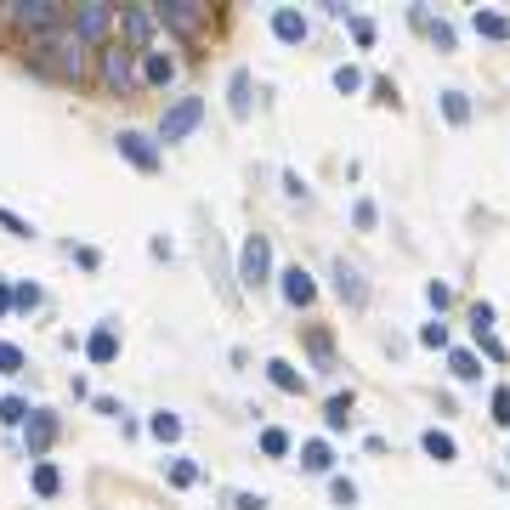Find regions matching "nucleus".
Here are the masks:
<instances>
[{
	"instance_id": "f257e3e1",
	"label": "nucleus",
	"mask_w": 510,
	"mask_h": 510,
	"mask_svg": "<svg viewBox=\"0 0 510 510\" xmlns=\"http://www.w3.org/2000/svg\"><path fill=\"white\" fill-rule=\"evenodd\" d=\"M29 69L52 74V80H85V40L69 24L52 29V34H34L29 40Z\"/></svg>"
},
{
	"instance_id": "f03ea898",
	"label": "nucleus",
	"mask_w": 510,
	"mask_h": 510,
	"mask_svg": "<svg viewBox=\"0 0 510 510\" xmlns=\"http://www.w3.org/2000/svg\"><path fill=\"white\" fill-rule=\"evenodd\" d=\"M97 74H102V85H109V91H137V52L131 46H119V40H102V52H97Z\"/></svg>"
},
{
	"instance_id": "7ed1b4c3",
	"label": "nucleus",
	"mask_w": 510,
	"mask_h": 510,
	"mask_svg": "<svg viewBox=\"0 0 510 510\" xmlns=\"http://www.w3.org/2000/svg\"><path fill=\"white\" fill-rule=\"evenodd\" d=\"M12 24L24 29L29 40L52 34V29H62V6H57V0H12Z\"/></svg>"
},
{
	"instance_id": "20e7f679",
	"label": "nucleus",
	"mask_w": 510,
	"mask_h": 510,
	"mask_svg": "<svg viewBox=\"0 0 510 510\" xmlns=\"http://www.w3.org/2000/svg\"><path fill=\"white\" fill-rule=\"evenodd\" d=\"M267 272H272V244H267V232H250V239H244V255H239V279H244V289H261Z\"/></svg>"
},
{
	"instance_id": "39448f33",
	"label": "nucleus",
	"mask_w": 510,
	"mask_h": 510,
	"mask_svg": "<svg viewBox=\"0 0 510 510\" xmlns=\"http://www.w3.org/2000/svg\"><path fill=\"white\" fill-rule=\"evenodd\" d=\"M199 119H204V102H199V97H176V102L165 109V119H159V142H182Z\"/></svg>"
},
{
	"instance_id": "423d86ee",
	"label": "nucleus",
	"mask_w": 510,
	"mask_h": 510,
	"mask_svg": "<svg viewBox=\"0 0 510 510\" xmlns=\"http://www.w3.org/2000/svg\"><path fill=\"white\" fill-rule=\"evenodd\" d=\"M109 24H114V6H102V0H91V6H80L74 12V34L85 40V46H91V40H102V34H109Z\"/></svg>"
},
{
	"instance_id": "0eeeda50",
	"label": "nucleus",
	"mask_w": 510,
	"mask_h": 510,
	"mask_svg": "<svg viewBox=\"0 0 510 510\" xmlns=\"http://www.w3.org/2000/svg\"><path fill=\"white\" fill-rule=\"evenodd\" d=\"M154 12H159V24L176 29V34H194L204 24V6H194V0H165V6H154Z\"/></svg>"
},
{
	"instance_id": "6e6552de",
	"label": "nucleus",
	"mask_w": 510,
	"mask_h": 510,
	"mask_svg": "<svg viewBox=\"0 0 510 510\" xmlns=\"http://www.w3.org/2000/svg\"><path fill=\"white\" fill-rule=\"evenodd\" d=\"M114 142H119V154L131 159L137 170H159V147H154V137H142V131H119Z\"/></svg>"
},
{
	"instance_id": "1a4fd4ad",
	"label": "nucleus",
	"mask_w": 510,
	"mask_h": 510,
	"mask_svg": "<svg viewBox=\"0 0 510 510\" xmlns=\"http://www.w3.org/2000/svg\"><path fill=\"white\" fill-rule=\"evenodd\" d=\"M335 289H340L346 307H369V284H364V272H357L352 261H335Z\"/></svg>"
},
{
	"instance_id": "9d476101",
	"label": "nucleus",
	"mask_w": 510,
	"mask_h": 510,
	"mask_svg": "<svg viewBox=\"0 0 510 510\" xmlns=\"http://www.w3.org/2000/svg\"><path fill=\"white\" fill-rule=\"evenodd\" d=\"M154 29H159L154 6H131V12H125V40H131V52H142L147 40H154Z\"/></svg>"
},
{
	"instance_id": "9b49d317",
	"label": "nucleus",
	"mask_w": 510,
	"mask_h": 510,
	"mask_svg": "<svg viewBox=\"0 0 510 510\" xmlns=\"http://www.w3.org/2000/svg\"><path fill=\"white\" fill-rule=\"evenodd\" d=\"M52 442H57V414L34 409V414H29V459H46Z\"/></svg>"
},
{
	"instance_id": "f8f14e48",
	"label": "nucleus",
	"mask_w": 510,
	"mask_h": 510,
	"mask_svg": "<svg viewBox=\"0 0 510 510\" xmlns=\"http://www.w3.org/2000/svg\"><path fill=\"white\" fill-rule=\"evenodd\" d=\"M279 289H284V301H289V307H312V301H317V284H312V272H307V267H289Z\"/></svg>"
},
{
	"instance_id": "ddd939ff",
	"label": "nucleus",
	"mask_w": 510,
	"mask_h": 510,
	"mask_svg": "<svg viewBox=\"0 0 510 510\" xmlns=\"http://www.w3.org/2000/svg\"><path fill=\"white\" fill-rule=\"evenodd\" d=\"M272 34H279L284 46H301V40H307L312 29H307V17L295 12V6H279V12H272Z\"/></svg>"
},
{
	"instance_id": "4468645a",
	"label": "nucleus",
	"mask_w": 510,
	"mask_h": 510,
	"mask_svg": "<svg viewBox=\"0 0 510 510\" xmlns=\"http://www.w3.org/2000/svg\"><path fill=\"white\" fill-rule=\"evenodd\" d=\"M85 357H91V364H114V357H119L114 324H97V329H91V340H85Z\"/></svg>"
},
{
	"instance_id": "2eb2a0df",
	"label": "nucleus",
	"mask_w": 510,
	"mask_h": 510,
	"mask_svg": "<svg viewBox=\"0 0 510 510\" xmlns=\"http://www.w3.org/2000/svg\"><path fill=\"white\" fill-rule=\"evenodd\" d=\"M137 74H142L147 85H170V80H176V57H165V52H142Z\"/></svg>"
},
{
	"instance_id": "dca6fc26",
	"label": "nucleus",
	"mask_w": 510,
	"mask_h": 510,
	"mask_svg": "<svg viewBox=\"0 0 510 510\" xmlns=\"http://www.w3.org/2000/svg\"><path fill=\"white\" fill-rule=\"evenodd\" d=\"M267 380H272L279 392H289V397H301V392H307V374L295 369V364H284V357H272V364H267Z\"/></svg>"
},
{
	"instance_id": "f3484780",
	"label": "nucleus",
	"mask_w": 510,
	"mask_h": 510,
	"mask_svg": "<svg viewBox=\"0 0 510 510\" xmlns=\"http://www.w3.org/2000/svg\"><path fill=\"white\" fill-rule=\"evenodd\" d=\"M420 449H425V454H431L437 465H454V459H459V442H454L449 431H437V425H431V431H425V437H420Z\"/></svg>"
},
{
	"instance_id": "a211bd4d",
	"label": "nucleus",
	"mask_w": 510,
	"mask_h": 510,
	"mask_svg": "<svg viewBox=\"0 0 510 510\" xmlns=\"http://www.w3.org/2000/svg\"><path fill=\"white\" fill-rule=\"evenodd\" d=\"M329 465H335V454H329V442H301V471H312V477H329Z\"/></svg>"
},
{
	"instance_id": "6ab92c4d",
	"label": "nucleus",
	"mask_w": 510,
	"mask_h": 510,
	"mask_svg": "<svg viewBox=\"0 0 510 510\" xmlns=\"http://www.w3.org/2000/svg\"><path fill=\"white\" fill-rule=\"evenodd\" d=\"M324 425H329V431H346V425H352V392H335V397H329Z\"/></svg>"
},
{
	"instance_id": "aec40b11",
	"label": "nucleus",
	"mask_w": 510,
	"mask_h": 510,
	"mask_svg": "<svg viewBox=\"0 0 510 510\" xmlns=\"http://www.w3.org/2000/svg\"><path fill=\"white\" fill-rule=\"evenodd\" d=\"M471 24H477L482 40H510V17H505V12H477Z\"/></svg>"
},
{
	"instance_id": "412c9836",
	"label": "nucleus",
	"mask_w": 510,
	"mask_h": 510,
	"mask_svg": "<svg viewBox=\"0 0 510 510\" xmlns=\"http://www.w3.org/2000/svg\"><path fill=\"white\" fill-rule=\"evenodd\" d=\"M57 487H62V477H57V465H52V459H34V494H40V499H52Z\"/></svg>"
},
{
	"instance_id": "4be33fe9",
	"label": "nucleus",
	"mask_w": 510,
	"mask_h": 510,
	"mask_svg": "<svg viewBox=\"0 0 510 510\" xmlns=\"http://www.w3.org/2000/svg\"><path fill=\"white\" fill-rule=\"evenodd\" d=\"M442 114H449V125H465V119H471V97H465V91H442Z\"/></svg>"
},
{
	"instance_id": "5701e85b",
	"label": "nucleus",
	"mask_w": 510,
	"mask_h": 510,
	"mask_svg": "<svg viewBox=\"0 0 510 510\" xmlns=\"http://www.w3.org/2000/svg\"><path fill=\"white\" fill-rule=\"evenodd\" d=\"M147 431H154L159 442H176V437H182V420H176V414H165V409H159L154 420H147Z\"/></svg>"
},
{
	"instance_id": "b1692460",
	"label": "nucleus",
	"mask_w": 510,
	"mask_h": 510,
	"mask_svg": "<svg viewBox=\"0 0 510 510\" xmlns=\"http://www.w3.org/2000/svg\"><path fill=\"white\" fill-rule=\"evenodd\" d=\"M261 454H267V459H284V454H289V431L267 425V431H261Z\"/></svg>"
},
{
	"instance_id": "393cba45",
	"label": "nucleus",
	"mask_w": 510,
	"mask_h": 510,
	"mask_svg": "<svg viewBox=\"0 0 510 510\" xmlns=\"http://www.w3.org/2000/svg\"><path fill=\"white\" fill-rule=\"evenodd\" d=\"M24 346H12V340H0V374H24Z\"/></svg>"
},
{
	"instance_id": "a878e982",
	"label": "nucleus",
	"mask_w": 510,
	"mask_h": 510,
	"mask_svg": "<svg viewBox=\"0 0 510 510\" xmlns=\"http://www.w3.org/2000/svg\"><path fill=\"white\" fill-rule=\"evenodd\" d=\"M34 409H29V402L24 397H0V420H6V425H24Z\"/></svg>"
},
{
	"instance_id": "bb28decb",
	"label": "nucleus",
	"mask_w": 510,
	"mask_h": 510,
	"mask_svg": "<svg viewBox=\"0 0 510 510\" xmlns=\"http://www.w3.org/2000/svg\"><path fill=\"white\" fill-rule=\"evenodd\" d=\"M232 114H239V119L250 114V74H244V69L232 74Z\"/></svg>"
},
{
	"instance_id": "cd10ccee",
	"label": "nucleus",
	"mask_w": 510,
	"mask_h": 510,
	"mask_svg": "<svg viewBox=\"0 0 510 510\" xmlns=\"http://www.w3.org/2000/svg\"><path fill=\"white\" fill-rule=\"evenodd\" d=\"M449 369H454V380H482V369H477V357H471V352H454V357H449Z\"/></svg>"
},
{
	"instance_id": "c85d7f7f",
	"label": "nucleus",
	"mask_w": 510,
	"mask_h": 510,
	"mask_svg": "<svg viewBox=\"0 0 510 510\" xmlns=\"http://www.w3.org/2000/svg\"><path fill=\"white\" fill-rule=\"evenodd\" d=\"M40 301H46V295H40L34 284H17V289H12V307H17V312H34Z\"/></svg>"
},
{
	"instance_id": "c756f323",
	"label": "nucleus",
	"mask_w": 510,
	"mask_h": 510,
	"mask_svg": "<svg viewBox=\"0 0 510 510\" xmlns=\"http://www.w3.org/2000/svg\"><path fill=\"white\" fill-rule=\"evenodd\" d=\"M329 499H335V505H346V510H352V505H357V487H352L346 477H329Z\"/></svg>"
},
{
	"instance_id": "7c9ffc66",
	"label": "nucleus",
	"mask_w": 510,
	"mask_h": 510,
	"mask_svg": "<svg viewBox=\"0 0 510 510\" xmlns=\"http://www.w3.org/2000/svg\"><path fill=\"white\" fill-rule=\"evenodd\" d=\"M0 227H6V232H12V239H34V227H29L24 216H12V210H6V204H0Z\"/></svg>"
},
{
	"instance_id": "2f4dec72",
	"label": "nucleus",
	"mask_w": 510,
	"mask_h": 510,
	"mask_svg": "<svg viewBox=\"0 0 510 510\" xmlns=\"http://www.w3.org/2000/svg\"><path fill=\"white\" fill-rule=\"evenodd\" d=\"M170 482H176V487H194L199 482V465L194 459H176V465H170Z\"/></svg>"
},
{
	"instance_id": "473e14b6",
	"label": "nucleus",
	"mask_w": 510,
	"mask_h": 510,
	"mask_svg": "<svg viewBox=\"0 0 510 510\" xmlns=\"http://www.w3.org/2000/svg\"><path fill=\"white\" fill-rule=\"evenodd\" d=\"M471 329H477V335H494V307H487V301L471 307Z\"/></svg>"
},
{
	"instance_id": "72a5a7b5",
	"label": "nucleus",
	"mask_w": 510,
	"mask_h": 510,
	"mask_svg": "<svg viewBox=\"0 0 510 510\" xmlns=\"http://www.w3.org/2000/svg\"><path fill=\"white\" fill-rule=\"evenodd\" d=\"M335 85H340V91H364V74H357L352 62H340V69H335Z\"/></svg>"
},
{
	"instance_id": "f704fd0d",
	"label": "nucleus",
	"mask_w": 510,
	"mask_h": 510,
	"mask_svg": "<svg viewBox=\"0 0 510 510\" xmlns=\"http://www.w3.org/2000/svg\"><path fill=\"white\" fill-rule=\"evenodd\" d=\"M420 346L442 352V346H449V329H442V324H425V329H420Z\"/></svg>"
},
{
	"instance_id": "c9c22d12",
	"label": "nucleus",
	"mask_w": 510,
	"mask_h": 510,
	"mask_svg": "<svg viewBox=\"0 0 510 510\" xmlns=\"http://www.w3.org/2000/svg\"><path fill=\"white\" fill-rule=\"evenodd\" d=\"M494 425H510V386H494Z\"/></svg>"
},
{
	"instance_id": "e433bc0d",
	"label": "nucleus",
	"mask_w": 510,
	"mask_h": 510,
	"mask_svg": "<svg viewBox=\"0 0 510 510\" xmlns=\"http://www.w3.org/2000/svg\"><path fill=\"white\" fill-rule=\"evenodd\" d=\"M352 222H357V227H374V222H380V210H374L369 199H357V204H352Z\"/></svg>"
},
{
	"instance_id": "4c0bfd02",
	"label": "nucleus",
	"mask_w": 510,
	"mask_h": 510,
	"mask_svg": "<svg viewBox=\"0 0 510 510\" xmlns=\"http://www.w3.org/2000/svg\"><path fill=\"white\" fill-rule=\"evenodd\" d=\"M352 34H357V46H374V24H369V17H352Z\"/></svg>"
},
{
	"instance_id": "58836bf2",
	"label": "nucleus",
	"mask_w": 510,
	"mask_h": 510,
	"mask_svg": "<svg viewBox=\"0 0 510 510\" xmlns=\"http://www.w3.org/2000/svg\"><path fill=\"white\" fill-rule=\"evenodd\" d=\"M477 346H482L487 357H494V364H505V346H499V340H494V335H477Z\"/></svg>"
},
{
	"instance_id": "ea45409f",
	"label": "nucleus",
	"mask_w": 510,
	"mask_h": 510,
	"mask_svg": "<svg viewBox=\"0 0 510 510\" xmlns=\"http://www.w3.org/2000/svg\"><path fill=\"white\" fill-rule=\"evenodd\" d=\"M425 295H431V307H437V312H442V307H449V301H454V289H449V284H431V289H425Z\"/></svg>"
},
{
	"instance_id": "a19ab883",
	"label": "nucleus",
	"mask_w": 510,
	"mask_h": 510,
	"mask_svg": "<svg viewBox=\"0 0 510 510\" xmlns=\"http://www.w3.org/2000/svg\"><path fill=\"white\" fill-rule=\"evenodd\" d=\"M312 352H317V364H329V335L324 329H312Z\"/></svg>"
},
{
	"instance_id": "79ce46f5",
	"label": "nucleus",
	"mask_w": 510,
	"mask_h": 510,
	"mask_svg": "<svg viewBox=\"0 0 510 510\" xmlns=\"http://www.w3.org/2000/svg\"><path fill=\"white\" fill-rule=\"evenodd\" d=\"M232 510H267V499L261 494H239V499H232Z\"/></svg>"
},
{
	"instance_id": "37998d69",
	"label": "nucleus",
	"mask_w": 510,
	"mask_h": 510,
	"mask_svg": "<svg viewBox=\"0 0 510 510\" xmlns=\"http://www.w3.org/2000/svg\"><path fill=\"white\" fill-rule=\"evenodd\" d=\"M6 312H12V284L0 279V317H6Z\"/></svg>"
}]
</instances>
